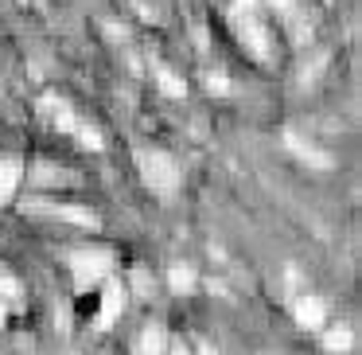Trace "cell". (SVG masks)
<instances>
[{
  "label": "cell",
  "mask_w": 362,
  "mask_h": 355,
  "mask_svg": "<svg viewBox=\"0 0 362 355\" xmlns=\"http://www.w3.org/2000/svg\"><path fill=\"white\" fill-rule=\"evenodd\" d=\"M230 20H234V28H238V40L250 47V55L261 59V63H269V59H273V43H269V35H265V24L257 20V0H238L234 9H230Z\"/></svg>",
  "instance_id": "obj_1"
},
{
  "label": "cell",
  "mask_w": 362,
  "mask_h": 355,
  "mask_svg": "<svg viewBox=\"0 0 362 355\" xmlns=\"http://www.w3.org/2000/svg\"><path fill=\"white\" fill-rule=\"evenodd\" d=\"M136 168H141L144 184L156 191L160 199H172L175 188H180V168L168 152H152V149H141L136 152Z\"/></svg>",
  "instance_id": "obj_2"
},
{
  "label": "cell",
  "mask_w": 362,
  "mask_h": 355,
  "mask_svg": "<svg viewBox=\"0 0 362 355\" xmlns=\"http://www.w3.org/2000/svg\"><path fill=\"white\" fill-rule=\"evenodd\" d=\"M71 269H74V281L78 285H90V281H102L105 274L113 269V258H110V250H74V258H71Z\"/></svg>",
  "instance_id": "obj_3"
},
{
  "label": "cell",
  "mask_w": 362,
  "mask_h": 355,
  "mask_svg": "<svg viewBox=\"0 0 362 355\" xmlns=\"http://www.w3.org/2000/svg\"><path fill=\"white\" fill-rule=\"evenodd\" d=\"M40 113H43V118H51V125H55V129H66V133H74V125H78L74 110L66 102H59V98H43Z\"/></svg>",
  "instance_id": "obj_4"
},
{
  "label": "cell",
  "mask_w": 362,
  "mask_h": 355,
  "mask_svg": "<svg viewBox=\"0 0 362 355\" xmlns=\"http://www.w3.org/2000/svg\"><path fill=\"white\" fill-rule=\"evenodd\" d=\"M35 211L59 215V219L78 222V227H98V215H94V211H86V207H71V203H35Z\"/></svg>",
  "instance_id": "obj_5"
},
{
  "label": "cell",
  "mask_w": 362,
  "mask_h": 355,
  "mask_svg": "<svg viewBox=\"0 0 362 355\" xmlns=\"http://www.w3.org/2000/svg\"><path fill=\"white\" fill-rule=\"evenodd\" d=\"M121 300H125V289L117 281L105 285V300H102V316H98V328H110L113 320L121 316Z\"/></svg>",
  "instance_id": "obj_6"
},
{
  "label": "cell",
  "mask_w": 362,
  "mask_h": 355,
  "mask_svg": "<svg viewBox=\"0 0 362 355\" xmlns=\"http://www.w3.org/2000/svg\"><path fill=\"white\" fill-rule=\"evenodd\" d=\"M20 176H24V164H20V160H8V157L0 160V203L16 196V184H20Z\"/></svg>",
  "instance_id": "obj_7"
},
{
  "label": "cell",
  "mask_w": 362,
  "mask_h": 355,
  "mask_svg": "<svg viewBox=\"0 0 362 355\" xmlns=\"http://www.w3.org/2000/svg\"><path fill=\"white\" fill-rule=\"evenodd\" d=\"M323 300H315V297H304V300H296V320L304 324V328H320L323 324Z\"/></svg>",
  "instance_id": "obj_8"
},
{
  "label": "cell",
  "mask_w": 362,
  "mask_h": 355,
  "mask_svg": "<svg viewBox=\"0 0 362 355\" xmlns=\"http://www.w3.org/2000/svg\"><path fill=\"white\" fill-rule=\"evenodd\" d=\"M288 149H296V152H300V160H308V164H315V168H331V157H323L320 149L304 145L300 137H288Z\"/></svg>",
  "instance_id": "obj_9"
},
{
  "label": "cell",
  "mask_w": 362,
  "mask_h": 355,
  "mask_svg": "<svg viewBox=\"0 0 362 355\" xmlns=\"http://www.w3.org/2000/svg\"><path fill=\"white\" fill-rule=\"evenodd\" d=\"M168 281H172L175 293H187L191 285H195V274H191V269H183V266H175L172 274H168Z\"/></svg>",
  "instance_id": "obj_10"
},
{
  "label": "cell",
  "mask_w": 362,
  "mask_h": 355,
  "mask_svg": "<svg viewBox=\"0 0 362 355\" xmlns=\"http://www.w3.org/2000/svg\"><path fill=\"white\" fill-rule=\"evenodd\" d=\"M156 82L168 90V98H183V94H187V86H183L175 74H168V71H156Z\"/></svg>",
  "instance_id": "obj_11"
},
{
  "label": "cell",
  "mask_w": 362,
  "mask_h": 355,
  "mask_svg": "<svg viewBox=\"0 0 362 355\" xmlns=\"http://www.w3.org/2000/svg\"><path fill=\"white\" fill-rule=\"evenodd\" d=\"M136 347H141V351H160V347H164V332H160V328H148Z\"/></svg>",
  "instance_id": "obj_12"
},
{
  "label": "cell",
  "mask_w": 362,
  "mask_h": 355,
  "mask_svg": "<svg viewBox=\"0 0 362 355\" xmlns=\"http://www.w3.org/2000/svg\"><path fill=\"white\" fill-rule=\"evenodd\" d=\"M346 347H351V332L346 328L327 332V351H346Z\"/></svg>",
  "instance_id": "obj_13"
},
{
  "label": "cell",
  "mask_w": 362,
  "mask_h": 355,
  "mask_svg": "<svg viewBox=\"0 0 362 355\" xmlns=\"http://www.w3.org/2000/svg\"><path fill=\"white\" fill-rule=\"evenodd\" d=\"M0 297H8V300L20 297V285H16V277H12V274H0Z\"/></svg>",
  "instance_id": "obj_14"
}]
</instances>
